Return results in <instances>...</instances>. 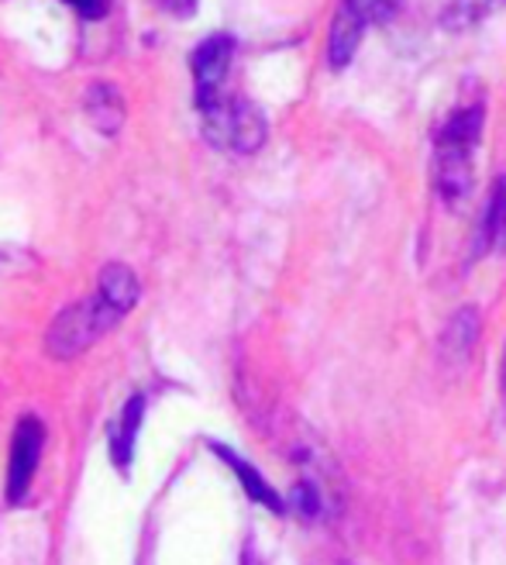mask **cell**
<instances>
[{
	"instance_id": "11",
	"label": "cell",
	"mask_w": 506,
	"mask_h": 565,
	"mask_svg": "<svg viewBox=\"0 0 506 565\" xmlns=\"http://www.w3.org/2000/svg\"><path fill=\"white\" fill-rule=\"evenodd\" d=\"M138 420H142V397H134L125 411L121 428L115 431V459L125 466L131 456V445H134V431H138Z\"/></svg>"
},
{
	"instance_id": "10",
	"label": "cell",
	"mask_w": 506,
	"mask_h": 565,
	"mask_svg": "<svg viewBox=\"0 0 506 565\" xmlns=\"http://www.w3.org/2000/svg\"><path fill=\"white\" fill-rule=\"evenodd\" d=\"M486 238L493 248L506 252V177L499 180L493 201H489V214H486Z\"/></svg>"
},
{
	"instance_id": "6",
	"label": "cell",
	"mask_w": 506,
	"mask_h": 565,
	"mask_svg": "<svg viewBox=\"0 0 506 565\" xmlns=\"http://www.w3.org/2000/svg\"><path fill=\"white\" fill-rule=\"evenodd\" d=\"M362 32H365V24L348 8H337L334 24H331V39H327V60H331L334 70H342L355 55V49L362 42Z\"/></svg>"
},
{
	"instance_id": "5",
	"label": "cell",
	"mask_w": 506,
	"mask_h": 565,
	"mask_svg": "<svg viewBox=\"0 0 506 565\" xmlns=\"http://www.w3.org/2000/svg\"><path fill=\"white\" fill-rule=\"evenodd\" d=\"M42 424L35 417H24L14 431V445H11V469H8V500L18 503L28 487H32V476L39 469L42 459Z\"/></svg>"
},
{
	"instance_id": "13",
	"label": "cell",
	"mask_w": 506,
	"mask_h": 565,
	"mask_svg": "<svg viewBox=\"0 0 506 565\" xmlns=\"http://www.w3.org/2000/svg\"><path fill=\"white\" fill-rule=\"evenodd\" d=\"M83 21H100L110 11V0H66Z\"/></svg>"
},
{
	"instance_id": "8",
	"label": "cell",
	"mask_w": 506,
	"mask_h": 565,
	"mask_svg": "<svg viewBox=\"0 0 506 565\" xmlns=\"http://www.w3.org/2000/svg\"><path fill=\"white\" fill-rule=\"evenodd\" d=\"M217 451H220V459H224V462H228V466H232V469L238 472L241 487L248 490V497H251V500L266 503L269 511H276V514L283 511V500H279V493H276V490H272V487L266 483V479H262V476H259L256 469H251L248 462H241V459L235 456V451H228V448H217Z\"/></svg>"
},
{
	"instance_id": "4",
	"label": "cell",
	"mask_w": 506,
	"mask_h": 565,
	"mask_svg": "<svg viewBox=\"0 0 506 565\" xmlns=\"http://www.w3.org/2000/svg\"><path fill=\"white\" fill-rule=\"evenodd\" d=\"M235 60V39L232 35H211L193 49V90H196V110L224 97V83Z\"/></svg>"
},
{
	"instance_id": "2",
	"label": "cell",
	"mask_w": 506,
	"mask_h": 565,
	"mask_svg": "<svg viewBox=\"0 0 506 565\" xmlns=\"http://www.w3.org/2000/svg\"><path fill=\"white\" fill-rule=\"evenodd\" d=\"M201 118H204V135L211 146L224 149V152H256L262 141H266V118L262 110L245 100V97H232L224 94L214 104L201 107Z\"/></svg>"
},
{
	"instance_id": "14",
	"label": "cell",
	"mask_w": 506,
	"mask_h": 565,
	"mask_svg": "<svg viewBox=\"0 0 506 565\" xmlns=\"http://www.w3.org/2000/svg\"><path fill=\"white\" fill-rule=\"evenodd\" d=\"M499 386H503V393H506V352H503V373H499Z\"/></svg>"
},
{
	"instance_id": "9",
	"label": "cell",
	"mask_w": 506,
	"mask_h": 565,
	"mask_svg": "<svg viewBox=\"0 0 506 565\" xmlns=\"http://www.w3.org/2000/svg\"><path fill=\"white\" fill-rule=\"evenodd\" d=\"M475 334H480V318H475V310H459L452 318V324L444 328V349H448V359L455 362H465L472 345H475Z\"/></svg>"
},
{
	"instance_id": "7",
	"label": "cell",
	"mask_w": 506,
	"mask_h": 565,
	"mask_svg": "<svg viewBox=\"0 0 506 565\" xmlns=\"http://www.w3.org/2000/svg\"><path fill=\"white\" fill-rule=\"evenodd\" d=\"M97 294L104 297V300H110L115 303L121 315H128V310L134 307V300H138V279H134V273L128 269V266H107L104 273H100V287H97Z\"/></svg>"
},
{
	"instance_id": "3",
	"label": "cell",
	"mask_w": 506,
	"mask_h": 565,
	"mask_svg": "<svg viewBox=\"0 0 506 565\" xmlns=\"http://www.w3.org/2000/svg\"><path fill=\"white\" fill-rule=\"evenodd\" d=\"M125 315L121 310L104 300L100 294L90 297V300H83L79 307H69L60 315V321L52 324L49 331V352L52 355H60V359H69L83 349H90L100 334H107L110 328H115Z\"/></svg>"
},
{
	"instance_id": "12",
	"label": "cell",
	"mask_w": 506,
	"mask_h": 565,
	"mask_svg": "<svg viewBox=\"0 0 506 565\" xmlns=\"http://www.w3.org/2000/svg\"><path fill=\"white\" fill-rule=\"evenodd\" d=\"M342 8H348L362 24H376L397 14L400 0H342Z\"/></svg>"
},
{
	"instance_id": "1",
	"label": "cell",
	"mask_w": 506,
	"mask_h": 565,
	"mask_svg": "<svg viewBox=\"0 0 506 565\" xmlns=\"http://www.w3.org/2000/svg\"><path fill=\"white\" fill-rule=\"evenodd\" d=\"M483 128V107L455 110L438 135L434 149V183L444 201H462L472 186V152Z\"/></svg>"
}]
</instances>
